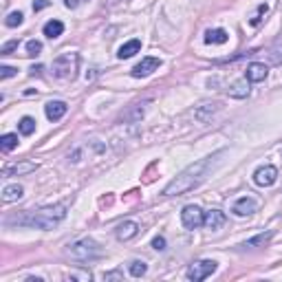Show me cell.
<instances>
[{
	"label": "cell",
	"instance_id": "6da1fadb",
	"mask_svg": "<svg viewBox=\"0 0 282 282\" xmlns=\"http://www.w3.org/2000/svg\"><path fill=\"white\" fill-rule=\"evenodd\" d=\"M225 154H227V150H218V152L210 154V157H203V159L194 161V163L187 165L179 177H174L170 183L163 187L161 194H163V196H179V194H185V192L194 190V187H199L214 170H216Z\"/></svg>",
	"mask_w": 282,
	"mask_h": 282
},
{
	"label": "cell",
	"instance_id": "7a4b0ae2",
	"mask_svg": "<svg viewBox=\"0 0 282 282\" xmlns=\"http://www.w3.org/2000/svg\"><path fill=\"white\" fill-rule=\"evenodd\" d=\"M66 207H69V201H66V203L42 207V210H38V212H24L11 220L18 225H24V227H36V230H55L66 216Z\"/></svg>",
	"mask_w": 282,
	"mask_h": 282
},
{
	"label": "cell",
	"instance_id": "3957f363",
	"mask_svg": "<svg viewBox=\"0 0 282 282\" xmlns=\"http://www.w3.org/2000/svg\"><path fill=\"white\" fill-rule=\"evenodd\" d=\"M102 247H99L93 238H79L75 243L69 245V256L75 260H95L102 256Z\"/></svg>",
	"mask_w": 282,
	"mask_h": 282
},
{
	"label": "cell",
	"instance_id": "277c9868",
	"mask_svg": "<svg viewBox=\"0 0 282 282\" xmlns=\"http://www.w3.org/2000/svg\"><path fill=\"white\" fill-rule=\"evenodd\" d=\"M77 64H79L77 53H62V55L55 58V62H53V75L60 79H75Z\"/></svg>",
	"mask_w": 282,
	"mask_h": 282
},
{
	"label": "cell",
	"instance_id": "5b68a950",
	"mask_svg": "<svg viewBox=\"0 0 282 282\" xmlns=\"http://www.w3.org/2000/svg\"><path fill=\"white\" fill-rule=\"evenodd\" d=\"M216 271V263L214 260H199V263L190 265V269H187V280H194V282H201L205 280L207 276H212V273Z\"/></svg>",
	"mask_w": 282,
	"mask_h": 282
},
{
	"label": "cell",
	"instance_id": "8992f818",
	"mask_svg": "<svg viewBox=\"0 0 282 282\" xmlns=\"http://www.w3.org/2000/svg\"><path fill=\"white\" fill-rule=\"evenodd\" d=\"M203 218H205V214L196 205H185L183 212H181V223H183L185 230H199L203 225Z\"/></svg>",
	"mask_w": 282,
	"mask_h": 282
},
{
	"label": "cell",
	"instance_id": "52a82bcc",
	"mask_svg": "<svg viewBox=\"0 0 282 282\" xmlns=\"http://www.w3.org/2000/svg\"><path fill=\"white\" fill-rule=\"evenodd\" d=\"M161 66V60L159 58H144L137 66H132L130 75L132 77H148L150 73H154Z\"/></svg>",
	"mask_w": 282,
	"mask_h": 282
},
{
	"label": "cell",
	"instance_id": "ba28073f",
	"mask_svg": "<svg viewBox=\"0 0 282 282\" xmlns=\"http://www.w3.org/2000/svg\"><path fill=\"white\" fill-rule=\"evenodd\" d=\"M276 179H278V170L273 165H263L256 170V174H253V181H256V185H260V187L273 185Z\"/></svg>",
	"mask_w": 282,
	"mask_h": 282
},
{
	"label": "cell",
	"instance_id": "9c48e42d",
	"mask_svg": "<svg viewBox=\"0 0 282 282\" xmlns=\"http://www.w3.org/2000/svg\"><path fill=\"white\" fill-rule=\"evenodd\" d=\"M38 170V163L33 161H20V163H13V165H7L3 174L5 177H22V174H29V172H36Z\"/></svg>",
	"mask_w": 282,
	"mask_h": 282
},
{
	"label": "cell",
	"instance_id": "30bf717a",
	"mask_svg": "<svg viewBox=\"0 0 282 282\" xmlns=\"http://www.w3.org/2000/svg\"><path fill=\"white\" fill-rule=\"evenodd\" d=\"M256 207H258V203L251 196H243V199H238L236 203H234L232 212L236 214V216H249V214L256 212Z\"/></svg>",
	"mask_w": 282,
	"mask_h": 282
},
{
	"label": "cell",
	"instance_id": "8fae6325",
	"mask_svg": "<svg viewBox=\"0 0 282 282\" xmlns=\"http://www.w3.org/2000/svg\"><path fill=\"white\" fill-rule=\"evenodd\" d=\"M267 75H269V69H267V64H263V62H251L245 71V77L249 79V82H263Z\"/></svg>",
	"mask_w": 282,
	"mask_h": 282
},
{
	"label": "cell",
	"instance_id": "7c38bea8",
	"mask_svg": "<svg viewBox=\"0 0 282 282\" xmlns=\"http://www.w3.org/2000/svg\"><path fill=\"white\" fill-rule=\"evenodd\" d=\"M66 110H69V106H66L64 102H49L44 106V112H46V117L51 119V122H60L64 115H66Z\"/></svg>",
	"mask_w": 282,
	"mask_h": 282
},
{
	"label": "cell",
	"instance_id": "4fadbf2b",
	"mask_svg": "<svg viewBox=\"0 0 282 282\" xmlns=\"http://www.w3.org/2000/svg\"><path fill=\"white\" fill-rule=\"evenodd\" d=\"M203 225L207 230H220L225 225V214L220 210H210L205 212V218H203Z\"/></svg>",
	"mask_w": 282,
	"mask_h": 282
},
{
	"label": "cell",
	"instance_id": "5bb4252c",
	"mask_svg": "<svg viewBox=\"0 0 282 282\" xmlns=\"http://www.w3.org/2000/svg\"><path fill=\"white\" fill-rule=\"evenodd\" d=\"M227 95L234 97V99H245L247 95H249V79H236L230 89H227Z\"/></svg>",
	"mask_w": 282,
	"mask_h": 282
},
{
	"label": "cell",
	"instance_id": "9a60e30c",
	"mask_svg": "<svg viewBox=\"0 0 282 282\" xmlns=\"http://www.w3.org/2000/svg\"><path fill=\"white\" fill-rule=\"evenodd\" d=\"M139 234V225L135 223V220H126V223H122L117 227V238L119 240H130L135 238Z\"/></svg>",
	"mask_w": 282,
	"mask_h": 282
},
{
	"label": "cell",
	"instance_id": "2e32d148",
	"mask_svg": "<svg viewBox=\"0 0 282 282\" xmlns=\"http://www.w3.org/2000/svg\"><path fill=\"white\" fill-rule=\"evenodd\" d=\"M227 38H230V33L225 29H210L205 33V42L207 44H225Z\"/></svg>",
	"mask_w": 282,
	"mask_h": 282
},
{
	"label": "cell",
	"instance_id": "e0dca14e",
	"mask_svg": "<svg viewBox=\"0 0 282 282\" xmlns=\"http://www.w3.org/2000/svg\"><path fill=\"white\" fill-rule=\"evenodd\" d=\"M22 185H18V183H13V185H7L5 190H3V201L5 203H13V201H18V199H22Z\"/></svg>",
	"mask_w": 282,
	"mask_h": 282
},
{
	"label": "cell",
	"instance_id": "ac0fdd59",
	"mask_svg": "<svg viewBox=\"0 0 282 282\" xmlns=\"http://www.w3.org/2000/svg\"><path fill=\"white\" fill-rule=\"evenodd\" d=\"M139 51H141V42H139V40H130V42H126L122 49H119L117 55H119V60H128Z\"/></svg>",
	"mask_w": 282,
	"mask_h": 282
},
{
	"label": "cell",
	"instance_id": "d6986e66",
	"mask_svg": "<svg viewBox=\"0 0 282 282\" xmlns=\"http://www.w3.org/2000/svg\"><path fill=\"white\" fill-rule=\"evenodd\" d=\"M62 33H64V24L60 22V20H51V22L44 24V36H46V38L55 40V38L62 36Z\"/></svg>",
	"mask_w": 282,
	"mask_h": 282
},
{
	"label": "cell",
	"instance_id": "ffe728a7",
	"mask_svg": "<svg viewBox=\"0 0 282 282\" xmlns=\"http://www.w3.org/2000/svg\"><path fill=\"white\" fill-rule=\"evenodd\" d=\"M271 236H273V232L258 234V236H253V238H249V240H247V243H245L243 247H265V245L271 240Z\"/></svg>",
	"mask_w": 282,
	"mask_h": 282
},
{
	"label": "cell",
	"instance_id": "44dd1931",
	"mask_svg": "<svg viewBox=\"0 0 282 282\" xmlns=\"http://www.w3.org/2000/svg\"><path fill=\"white\" fill-rule=\"evenodd\" d=\"M16 146H18V135H3L0 137V148H3V152H11Z\"/></svg>",
	"mask_w": 282,
	"mask_h": 282
},
{
	"label": "cell",
	"instance_id": "7402d4cb",
	"mask_svg": "<svg viewBox=\"0 0 282 282\" xmlns=\"http://www.w3.org/2000/svg\"><path fill=\"white\" fill-rule=\"evenodd\" d=\"M18 128L22 135H33V130H36V119L33 117H22L18 124Z\"/></svg>",
	"mask_w": 282,
	"mask_h": 282
},
{
	"label": "cell",
	"instance_id": "603a6c76",
	"mask_svg": "<svg viewBox=\"0 0 282 282\" xmlns=\"http://www.w3.org/2000/svg\"><path fill=\"white\" fill-rule=\"evenodd\" d=\"M146 269H148V267H146L144 260H132V263H130V276H135V278L144 276Z\"/></svg>",
	"mask_w": 282,
	"mask_h": 282
},
{
	"label": "cell",
	"instance_id": "cb8c5ba5",
	"mask_svg": "<svg viewBox=\"0 0 282 282\" xmlns=\"http://www.w3.org/2000/svg\"><path fill=\"white\" fill-rule=\"evenodd\" d=\"M22 13H20V11H11L9 13V16H7V20H5V24L7 26H11V29H13V26H20V24H22Z\"/></svg>",
	"mask_w": 282,
	"mask_h": 282
},
{
	"label": "cell",
	"instance_id": "d4e9b609",
	"mask_svg": "<svg viewBox=\"0 0 282 282\" xmlns=\"http://www.w3.org/2000/svg\"><path fill=\"white\" fill-rule=\"evenodd\" d=\"M40 51H42V42H38V40H29V42H26V55L36 58V55H40Z\"/></svg>",
	"mask_w": 282,
	"mask_h": 282
},
{
	"label": "cell",
	"instance_id": "484cf974",
	"mask_svg": "<svg viewBox=\"0 0 282 282\" xmlns=\"http://www.w3.org/2000/svg\"><path fill=\"white\" fill-rule=\"evenodd\" d=\"M267 9H269V7H267V5H260V7H258V11L253 13V18H251V24H258L260 20H263V16L267 13Z\"/></svg>",
	"mask_w": 282,
	"mask_h": 282
},
{
	"label": "cell",
	"instance_id": "4316f807",
	"mask_svg": "<svg viewBox=\"0 0 282 282\" xmlns=\"http://www.w3.org/2000/svg\"><path fill=\"white\" fill-rule=\"evenodd\" d=\"M16 71L18 69H13V66H0V77H3V79H7V77H13V75H16Z\"/></svg>",
	"mask_w": 282,
	"mask_h": 282
},
{
	"label": "cell",
	"instance_id": "83f0119b",
	"mask_svg": "<svg viewBox=\"0 0 282 282\" xmlns=\"http://www.w3.org/2000/svg\"><path fill=\"white\" fill-rule=\"evenodd\" d=\"M18 44H20V40H11V42H7L3 49H0V53H3V55H9L13 49H18Z\"/></svg>",
	"mask_w": 282,
	"mask_h": 282
},
{
	"label": "cell",
	"instance_id": "f1b7e54d",
	"mask_svg": "<svg viewBox=\"0 0 282 282\" xmlns=\"http://www.w3.org/2000/svg\"><path fill=\"white\" fill-rule=\"evenodd\" d=\"M69 280H91V273L89 271H75V273H69V276H66Z\"/></svg>",
	"mask_w": 282,
	"mask_h": 282
},
{
	"label": "cell",
	"instance_id": "f546056e",
	"mask_svg": "<svg viewBox=\"0 0 282 282\" xmlns=\"http://www.w3.org/2000/svg\"><path fill=\"white\" fill-rule=\"evenodd\" d=\"M152 247H154L157 251H163V249H165V238H163V236H157V238L152 240Z\"/></svg>",
	"mask_w": 282,
	"mask_h": 282
},
{
	"label": "cell",
	"instance_id": "4dcf8cb0",
	"mask_svg": "<svg viewBox=\"0 0 282 282\" xmlns=\"http://www.w3.org/2000/svg\"><path fill=\"white\" fill-rule=\"evenodd\" d=\"M44 7H49V0H38V3H33V11H40Z\"/></svg>",
	"mask_w": 282,
	"mask_h": 282
},
{
	"label": "cell",
	"instance_id": "1f68e13d",
	"mask_svg": "<svg viewBox=\"0 0 282 282\" xmlns=\"http://www.w3.org/2000/svg\"><path fill=\"white\" fill-rule=\"evenodd\" d=\"M82 3H84V0H64V5L69 7V9H75V7H79Z\"/></svg>",
	"mask_w": 282,
	"mask_h": 282
},
{
	"label": "cell",
	"instance_id": "d6a6232c",
	"mask_svg": "<svg viewBox=\"0 0 282 282\" xmlns=\"http://www.w3.org/2000/svg\"><path fill=\"white\" fill-rule=\"evenodd\" d=\"M104 278H106V280H112V278L117 280V278H122V273H119V271H112V273H106Z\"/></svg>",
	"mask_w": 282,
	"mask_h": 282
}]
</instances>
